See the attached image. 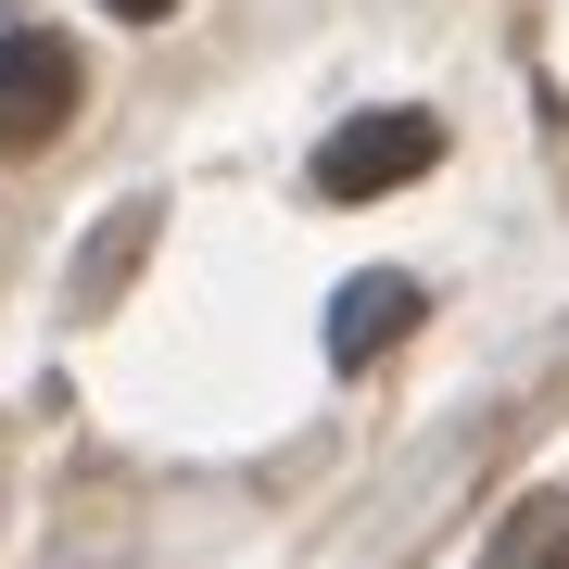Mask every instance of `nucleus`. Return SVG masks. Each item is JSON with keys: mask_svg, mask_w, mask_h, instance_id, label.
I'll use <instances>...</instances> for the list:
<instances>
[{"mask_svg": "<svg viewBox=\"0 0 569 569\" xmlns=\"http://www.w3.org/2000/svg\"><path fill=\"white\" fill-rule=\"evenodd\" d=\"M443 164V127L406 114V102H380V114H355V127H329V152H317V203H380V190H406Z\"/></svg>", "mask_w": 569, "mask_h": 569, "instance_id": "1", "label": "nucleus"}, {"mask_svg": "<svg viewBox=\"0 0 569 569\" xmlns=\"http://www.w3.org/2000/svg\"><path fill=\"white\" fill-rule=\"evenodd\" d=\"M77 127V51L63 39H0V164L51 152Z\"/></svg>", "mask_w": 569, "mask_h": 569, "instance_id": "2", "label": "nucleus"}, {"mask_svg": "<svg viewBox=\"0 0 569 569\" xmlns=\"http://www.w3.org/2000/svg\"><path fill=\"white\" fill-rule=\"evenodd\" d=\"M406 329H418V279H392V266H367V279L329 291V367H380Z\"/></svg>", "mask_w": 569, "mask_h": 569, "instance_id": "3", "label": "nucleus"}, {"mask_svg": "<svg viewBox=\"0 0 569 569\" xmlns=\"http://www.w3.org/2000/svg\"><path fill=\"white\" fill-rule=\"evenodd\" d=\"M114 13H127V26H164V13H178V0H114Z\"/></svg>", "mask_w": 569, "mask_h": 569, "instance_id": "4", "label": "nucleus"}, {"mask_svg": "<svg viewBox=\"0 0 569 569\" xmlns=\"http://www.w3.org/2000/svg\"><path fill=\"white\" fill-rule=\"evenodd\" d=\"M545 569H569V545H557V557H545Z\"/></svg>", "mask_w": 569, "mask_h": 569, "instance_id": "5", "label": "nucleus"}]
</instances>
